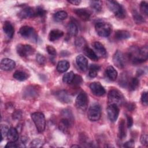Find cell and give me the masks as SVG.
<instances>
[{"label":"cell","mask_w":148,"mask_h":148,"mask_svg":"<svg viewBox=\"0 0 148 148\" xmlns=\"http://www.w3.org/2000/svg\"><path fill=\"white\" fill-rule=\"evenodd\" d=\"M36 60L37 62L40 65H44L46 63V58L42 54H38L36 56Z\"/></svg>","instance_id":"obj_41"},{"label":"cell","mask_w":148,"mask_h":148,"mask_svg":"<svg viewBox=\"0 0 148 148\" xmlns=\"http://www.w3.org/2000/svg\"><path fill=\"white\" fill-rule=\"evenodd\" d=\"M31 119L39 132H42L46 127V120L44 114L41 112H35L31 114Z\"/></svg>","instance_id":"obj_3"},{"label":"cell","mask_w":148,"mask_h":148,"mask_svg":"<svg viewBox=\"0 0 148 148\" xmlns=\"http://www.w3.org/2000/svg\"><path fill=\"white\" fill-rule=\"evenodd\" d=\"M88 104V98L87 95L84 92H80L77 96L75 100V105L76 108L82 111L87 109Z\"/></svg>","instance_id":"obj_6"},{"label":"cell","mask_w":148,"mask_h":148,"mask_svg":"<svg viewBox=\"0 0 148 148\" xmlns=\"http://www.w3.org/2000/svg\"><path fill=\"white\" fill-rule=\"evenodd\" d=\"M106 5L110 11H112L116 17L120 19H123L126 16L125 9L122 5L114 1H107Z\"/></svg>","instance_id":"obj_1"},{"label":"cell","mask_w":148,"mask_h":148,"mask_svg":"<svg viewBox=\"0 0 148 148\" xmlns=\"http://www.w3.org/2000/svg\"><path fill=\"white\" fill-rule=\"evenodd\" d=\"M129 79V77L127 76V75L126 74L122 75L120 79V85L124 87H127L129 81H130V79Z\"/></svg>","instance_id":"obj_37"},{"label":"cell","mask_w":148,"mask_h":148,"mask_svg":"<svg viewBox=\"0 0 148 148\" xmlns=\"http://www.w3.org/2000/svg\"><path fill=\"white\" fill-rule=\"evenodd\" d=\"M76 62L81 71L84 72L87 69L88 61L83 55L77 56L76 58Z\"/></svg>","instance_id":"obj_15"},{"label":"cell","mask_w":148,"mask_h":148,"mask_svg":"<svg viewBox=\"0 0 148 148\" xmlns=\"http://www.w3.org/2000/svg\"><path fill=\"white\" fill-rule=\"evenodd\" d=\"M38 91L36 87L30 86L27 87L24 91V97L26 98H34L38 95Z\"/></svg>","instance_id":"obj_20"},{"label":"cell","mask_w":148,"mask_h":148,"mask_svg":"<svg viewBox=\"0 0 148 148\" xmlns=\"http://www.w3.org/2000/svg\"><path fill=\"white\" fill-rule=\"evenodd\" d=\"M127 108L129 110H132L135 109V104L134 103H130L127 105Z\"/></svg>","instance_id":"obj_51"},{"label":"cell","mask_w":148,"mask_h":148,"mask_svg":"<svg viewBox=\"0 0 148 148\" xmlns=\"http://www.w3.org/2000/svg\"><path fill=\"white\" fill-rule=\"evenodd\" d=\"M132 13L134 20L136 24H141L145 22L144 18L137 10H133Z\"/></svg>","instance_id":"obj_32"},{"label":"cell","mask_w":148,"mask_h":148,"mask_svg":"<svg viewBox=\"0 0 148 148\" xmlns=\"http://www.w3.org/2000/svg\"><path fill=\"white\" fill-rule=\"evenodd\" d=\"M113 61L116 66L119 68H123L125 65V56L121 51L117 50L113 56Z\"/></svg>","instance_id":"obj_9"},{"label":"cell","mask_w":148,"mask_h":148,"mask_svg":"<svg viewBox=\"0 0 148 148\" xmlns=\"http://www.w3.org/2000/svg\"><path fill=\"white\" fill-rule=\"evenodd\" d=\"M74 76H75V73L72 71H71L69 72L65 73L63 76L62 81L64 83H65L67 84H70L72 82Z\"/></svg>","instance_id":"obj_34"},{"label":"cell","mask_w":148,"mask_h":148,"mask_svg":"<svg viewBox=\"0 0 148 148\" xmlns=\"http://www.w3.org/2000/svg\"><path fill=\"white\" fill-rule=\"evenodd\" d=\"M18 33L21 35V36H23L24 38H30L32 40L35 41L37 40L38 38L34 29L29 26L25 25L21 27L19 30Z\"/></svg>","instance_id":"obj_7"},{"label":"cell","mask_w":148,"mask_h":148,"mask_svg":"<svg viewBox=\"0 0 148 148\" xmlns=\"http://www.w3.org/2000/svg\"><path fill=\"white\" fill-rule=\"evenodd\" d=\"M67 29L68 34L71 36H76L78 32L77 25L73 22H71L68 24Z\"/></svg>","instance_id":"obj_29"},{"label":"cell","mask_w":148,"mask_h":148,"mask_svg":"<svg viewBox=\"0 0 148 148\" xmlns=\"http://www.w3.org/2000/svg\"><path fill=\"white\" fill-rule=\"evenodd\" d=\"M105 73L107 77L110 80L114 81L117 77V72L112 66H108L105 70Z\"/></svg>","instance_id":"obj_22"},{"label":"cell","mask_w":148,"mask_h":148,"mask_svg":"<svg viewBox=\"0 0 148 148\" xmlns=\"http://www.w3.org/2000/svg\"><path fill=\"white\" fill-rule=\"evenodd\" d=\"M140 142L143 145H147L148 143V136L146 134L142 135L140 137Z\"/></svg>","instance_id":"obj_46"},{"label":"cell","mask_w":148,"mask_h":148,"mask_svg":"<svg viewBox=\"0 0 148 148\" xmlns=\"http://www.w3.org/2000/svg\"><path fill=\"white\" fill-rule=\"evenodd\" d=\"M56 98L61 102L68 103L71 102V98L65 90H60L56 93Z\"/></svg>","instance_id":"obj_16"},{"label":"cell","mask_w":148,"mask_h":148,"mask_svg":"<svg viewBox=\"0 0 148 148\" xmlns=\"http://www.w3.org/2000/svg\"><path fill=\"white\" fill-rule=\"evenodd\" d=\"M43 145V142L39 139H35L33 140L31 143V147H40Z\"/></svg>","instance_id":"obj_40"},{"label":"cell","mask_w":148,"mask_h":148,"mask_svg":"<svg viewBox=\"0 0 148 148\" xmlns=\"http://www.w3.org/2000/svg\"><path fill=\"white\" fill-rule=\"evenodd\" d=\"M84 54L88 57L90 59H91L92 61H98V57L97 55V54L95 53V52L91 49V48H90L88 46H86L83 50Z\"/></svg>","instance_id":"obj_24"},{"label":"cell","mask_w":148,"mask_h":148,"mask_svg":"<svg viewBox=\"0 0 148 148\" xmlns=\"http://www.w3.org/2000/svg\"><path fill=\"white\" fill-rule=\"evenodd\" d=\"M126 117H127V127L128 128L131 127L132 124H133V119H132V118L129 115H127Z\"/></svg>","instance_id":"obj_47"},{"label":"cell","mask_w":148,"mask_h":148,"mask_svg":"<svg viewBox=\"0 0 148 148\" xmlns=\"http://www.w3.org/2000/svg\"><path fill=\"white\" fill-rule=\"evenodd\" d=\"M139 82L136 77H132L130 79L128 86L129 87L130 90L133 91L137 88L139 86Z\"/></svg>","instance_id":"obj_33"},{"label":"cell","mask_w":148,"mask_h":148,"mask_svg":"<svg viewBox=\"0 0 148 148\" xmlns=\"http://www.w3.org/2000/svg\"><path fill=\"white\" fill-rule=\"evenodd\" d=\"M90 5L91 8L97 12H99L102 9V2L100 1H91Z\"/></svg>","instance_id":"obj_36"},{"label":"cell","mask_w":148,"mask_h":148,"mask_svg":"<svg viewBox=\"0 0 148 148\" xmlns=\"http://www.w3.org/2000/svg\"><path fill=\"white\" fill-rule=\"evenodd\" d=\"M101 109L98 103L92 104L89 108L87 113L88 119L91 121H98L101 117Z\"/></svg>","instance_id":"obj_5"},{"label":"cell","mask_w":148,"mask_h":148,"mask_svg":"<svg viewBox=\"0 0 148 148\" xmlns=\"http://www.w3.org/2000/svg\"><path fill=\"white\" fill-rule=\"evenodd\" d=\"M9 130V128L6 125H5V124L1 125V141H2L3 138L7 136Z\"/></svg>","instance_id":"obj_38"},{"label":"cell","mask_w":148,"mask_h":148,"mask_svg":"<svg viewBox=\"0 0 148 148\" xmlns=\"http://www.w3.org/2000/svg\"><path fill=\"white\" fill-rule=\"evenodd\" d=\"M119 138L120 139H124L126 136V130L125 127V121L121 119L119 125Z\"/></svg>","instance_id":"obj_27"},{"label":"cell","mask_w":148,"mask_h":148,"mask_svg":"<svg viewBox=\"0 0 148 148\" xmlns=\"http://www.w3.org/2000/svg\"><path fill=\"white\" fill-rule=\"evenodd\" d=\"M140 9L142 13H143L146 16L148 14V4L145 1L141 2L140 4Z\"/></svg>","instance_id":"obj_39"},{"label":"cell","mask_w":148,"mask_h":148,"mask_svg":"<svg viewBox=\"0 0 148 148\" xmlns=\"http://www.w3.org/2000/svg\"><path fill=\"white\" fill-rule=\"evenodd\" d=\"M18 17L21 18H27L31 17H36V8L28 7L21 10L18 14Z\"/></svg>","instance_id":"obj_12"},{"label":"cell","mask_w":148,"mask_h":148,"mask_svg":"<svg viewBox=\"0 0 148 148\" xmlns=\"http://www.w3.org/2000/svg\"><path fill=\"white\" fill-rule=\"evenodd\" d=\"M123 146L125 147H133L134 146V141L132 140H128L125 143H124Z\"/></svg>","instance_id":"obj_48"},{"label":"cell","mask_w":148,"mask_h":148,"mask_svg":"<svg viewBox=\"0 0 148 148\" xmlns=\"http://www.w3.org/2000/svg\"><path fill=\"white\" fill-rule=\"evenodd\" d=\"M82 82H83V80H82V77L79 75L75 74L74 78L71 83H72L75 86H79L82 83Z\"/></svg>","instance_id":"obj_42"},{"label":"cell","mask_w":148,"mask_h":148,"mask_svg":"<svg viewBox=\"0 0 148 148\" xmlns=\"http://www.w3.org/2000/svg\"><path fill=\"white\" fill-rule=\"evenodd\" d=\"M130 33L126 30H118L116 31L114 37L117 40H124L130 37Z\"/></svg>","instance_id":"obj_25"},{"label":"cell","mask_w":148,"mask_h":148,"mask_svg":"<svg viewBox=\"0 0 148 148\" xmlns=\"http://www.w3.org/2000/svg\"><path fill=\"white\" fill-rule=\"evenodd\" d=\"M75 46L77 48H78L79 49H82L83 50V49L87 46L86 45V40H84V38H83L82 36L78 37L77 38H76V39L75 40Z\"/></svg>","instance_id":"obj_35"},{"label":"cell","mask_w":148,"mask_h":148,"mask_svg":"<svg viewBox=\"0 0 148 148\" xmlns=\"http://www.w3.org/2000/svg\"><path fill=\"white\" fill-rule=\"evenodd\" d=\"M95 31L98 35L102 37L108 36L111 32V26L109 24L105 22H98L95 26Z\"/></svg>","instance_id":"obj_4"},{"label":"cell","mask_w":148,"mask_h":148,"mask_svg":"<svg viewBox=\"0 0 148 148\" xmlns=\"http://www.w3.org/2000/svg\"><path fill=\"white\" fill-rule=\"evenodd\" d=\"M22 115H23V113L21 110H16L13 113L12 117H13V119L17 120H20L22 117Z\"/></svg>","instance_id":"obj_43"},{"label":"cell","mask_w":148,"mask_h":148,"mask_svg":"<svg viewBox=\"0 0 148 148\" xmlns=\"http://www.w3.org/2000/svg\"><path fill=\"white\" fill-rule=\"evenodd\" d=\"M70 67L69 62L66 60H62L58 62L57 66V70L60 73H64L68 71Z\"/></svg>","instance_id":"obj_26"},{"label":"cell","mask_w":148,"mask_h":148,"mask_svg":"<svg viewBox=\"0 0 148 148\" xmlns=\"http://www.w3.org/2000/svg\"><path fill=\"white\" fill-rule=\"evenodd\" d=\"M71 127V120L69 119L64 117L60 120L59 123V129L64 133H68L69 129Z\"/></svg>","instance_id":"obj_17"},{"label":"cell","mask_w":148,"mask_h":148,"mask_svg":"<svg viewBox=\"0 0 148 148\" xmlns=\"http://www.w3.org/2000/svg\"><path fill=\"white\" fill-rule=\"evenodd\" d=\"M16 66L15 62L12 59L5 58L1 61V68L3 71H10Z\"/></svg>","instance_id":"obj_14"},{"label":"cell","mask_w":148,"mask_h":148,"mask_svg":"<svg viewBox=\"0 0 148 148\" xmlns=\"http://www.w3.org/2000/svg\"><path fill=\"white\" fill-rule=\"evenodd\" d=\"M68 14L64 10H60L56 12L54 14V18L57 21H60L66 18Z\"/></svg>","instance_id":"obj_31"},{"label":"cell","mask_w":148,"mask_h":148,"mask_svg":"<svg viewBox=\"0 0 148 148\" xmlns=\"http://www.w3.org/2000/svg\"><path fill=\"white\" fill-rule=\"evenodd\" d=\"M107 114L109 120L111 122H115L119 114V106L115 105H109L107 108Z\"/></svg>","instance_id":"obj_10"},{"label":"cell","mask_w":148,"mask_h":148,"mask_svg":"<svg viewBox=\"0 0 148 148\" xmlns=\"http://www.w3.org/2000/svg\"><path fill=\"white\" fill-rule=\"evenodd\" d=\"M73 12L77 15L80 18L84 21H87L90 19L91 16V12L87 9L79 8L75 9Z\"/></svg>","instance_id":"obj_13"},{"label":"cell","mask_w":148,"mask_h":148,"mask_svg":"<svg viewBox=\"0 0 148 148\" xmlns=\"http://www.w3.org/2000/svg\"><path fill=\"white\" fill-rule=\"evenodd\" d=\"M109 105H115L117 106H121L124 102V98L121 92L116 89H112L108 93Z\"/></svg>","instance_id":"obj_2"},{"label":"cell","mask_w":148,"mask_h":148,"mask_svg":"<svg viewBox=\"0 0 148 148\" xmlns=\"http://www.w3.org/2000/svg\"><path fill=\"white\" fill-rule=\"evenodd\" d=\"M90 88L92 94L96 96H102L106 92L104 87L99 82L91 83L90 84Z\"/></svg>","instance_id":"obj_11"},{"label":"cell","mask_w":148,"mask_h":148,"mask_svg":"<svg viewBox=\"0 0 148 148\" xmlns=\"http://www.w3.org/2000/svg\"><path fill=\"white\" fill-rule=\"evenodd\" d=\"M80 147V146L78 145H73L71 146V147Z\"/></svg>","instance_id":"obj_52"},{"label":"cell","mask_w":148,"mask_h":148,"mask_svg":"<svg viewBox=\"0 0 148 148\" xmlns=\"http://www.w3.org/2000/svg\"><path fill=\"white\" fill-rule=\"evenodd\" d=\"M101 66L96 64H91L90 66L88 75L90 77H95L97 76L98 71H99Z\"/></svg>","instance_id":"obj_28"},{"label":"cell","mask_w":148,"mask_h":148,"mask_svg":"<svg viewBox=\"0 0 148 148\" xmlns=\"http://www.w3.org/2000/svg\"><path fill=\"white\" fill-rule=\"evenodd\" d=\"M13 77L19 81H24L28 78V75L21 71H17L13 74Z\"/></svg>","instance_id":"obj_30"},{"label":"cell","mask_w":148,"mask_h":148,"mask_svg":"<svg viewBox=\"0 0 148 148\" xmlns=\"http://www.w3.org/2000/svg\"><path fill=\"white\" fill-rule=\"evenodd\" d=\"M92 46L96 51V54L98 56L105 57L106 55V50L103 45L98 41H95L92 43Z\"/></svg>","instance_id":"obj_18"},{"label":"cell","mask_w":148,"mask_h":148,"mask_svg":"<svg viewBox=\"0 0 148 148\" xmlns=\"http://www.w3.org/2000/svg\"><path fill=\"white\" fill-rule=\"evenodd\" d=\"M19 146L18 145H17L16 143H15V142H8L6 145L5 146V147H9V148H14V147H17Z\"/></svg>","instance_id":"obj_49"},{"label":"cell","mask_w":148,"mask_h":148,"mask_svg":"<svg viewBox=\"0 0 148 148\" xmlns=\"http://www.w3.org/2000/svg\"><path fill=\"white\" fill-rule=\"evenodd\" d=\"M16 51L21 57H27L32 54L35 50L34 48L29 45L18 44L16 46Z\"/></svg>","instance_id":"obj_8"},{"label":"cell","mask_w":148,"mask_h":148,"mask_svg":"<svg viewBox=\"0 0 148 148\" xmlns=\"http://www.w3.org/2000/svg\"><path fill=\"white\" fill-rule=\"evenodd\" d=\"M46 50H47V53L51 55V56H54L56 55L57 54V52H56V50L51 46H50V45H47L46 46Z\"/></svg>","instance_id":"obj_44"},{"label":"cell","mask_w":148,"mask_h":148,"mask_svg":"<svg viewBox=\"0 0 148 148\" xmlns=\"http://www.w3.org/2000/svg\"><path fill=\"white\" fill-rule=\"evenodd\" d=\"M63 35H64L63 31L57 29H53L50 32L49 34V39L51 42H54L61 38Z\"/></svg>","instance_id":"obj_21"},{"label":"cell","mask_w":148,"mask_h":148,"mask_svg":"<svg viewBox=\"0 0 148 148\" xmlns=\"http://www.w3.org/2000/svg\"><path fill=\"white\" fill-rule=\"evenodd\" d=\"M68 2H69L70 3L73 4V5H78L81 2V1L80 0H69V1H68Z\"/></svg>","instance_id":"obj_50"},{"label":"cell","mask_w":148,"mask_h":148,"mask_svg":"<svg viewBox=\"0 0 148 148\" xmlns=\"http://www.w3.org/2000/svg\"><path fill=\"white\" fill-rule=\"evenodd\" d=\"M7 138L9 142H16V141H17L18 139V133L17 130L13 127H11L10 128H9V132L7 135Z\"/></svg>","instance_id":"obj_23"},{"label":"cell","mask_w":148,"mask_h":148,"mask_svg":"<svg viewBox=\"0 0 148 148\" xmlns=\"http://www.w3.org/2000/svg\"><path fill=\"white\" fill-rule=\"evenodd\" d=\"M3 29L5 34L9 38H12L13 36L14 29L13 25L10 21H6L4 23L3 25Z\"/></svg>","instance_id":"obj_19"},{"label":"cell","mask_w":148,"mask_h":148,"mask_svg":"<svg viewBox=\"0 0 148 148\" xmlns=\"http://www.w3.org/2000/svg\"><path fill=\"white\" fill-rule=\"evenodd\" d=\"M141 101L143 105L147 106L148 103V101H147V92H144L141 96Z\"/></svg>","instance_id":"obj_45"}]
</instances>
